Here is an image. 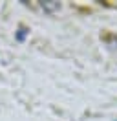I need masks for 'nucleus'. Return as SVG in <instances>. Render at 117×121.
Instances as JSON below:
<instances>
[{"mask_svg": "<svg viewBox=\"0 0 117 121\" xmlns=\"http://www.w3.org/2000/svg\"><path fill=\"white\" fill-rule=\"evenodd\" d=\"M42 8L51 13V11H57V9L60 8V4H58V2H42Z\"/></svg>", "mask_w": 117, "mask_h": 121, "instance_id": "nucleus-2", "label": "nucleus"}, {"mask_svg": "<svg viewBox=\"0 0 117 121\" xmlns=\"http://www.w3.org/2000/svg\"><path fill=\"white\" fill-rule=\"evenodd\" d=\"M28 35H29V30H28V28H24V26H20V28L17 30V33H15V39H17L18 42H24Z\"/></svg>", "mask_w": 117, "mask_h": 121, "instance_id": "nucleus-1", "label": "nucleus"}]
</instances>
